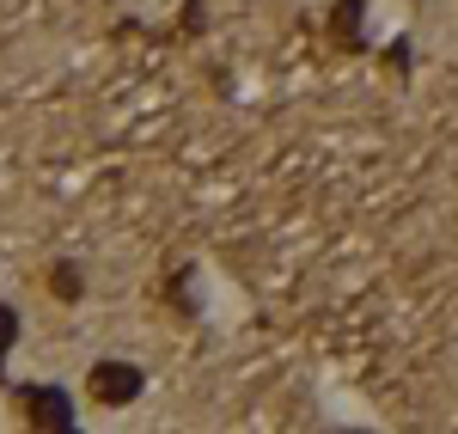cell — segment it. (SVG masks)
Returning <instances> with one entry per match:
<instances>
[{"label": "cell", "instance_id": "7a4b0ae2", "mask_svg": "<svg viewBox=\"0 0 458 434\" xmlns=\"http://www.w3.org/2000/svg\"><path fill=\"white\" fill-rule=\"evenodd\" d=\"M25 398L37 404V410H31L37 422H68V398H62V392H49V386H37V392H25Z\"/></svg>", "mask_w": 458, "mask_h": 434}, {"label": "cell", "instance_id": "6da1fadb", "mask_svg": "<svg viewBox=\"0 0 458 434\" xmlns=\"http://www.w3.org/2000/svg\"><path fill=\"white\" fill-rule=\"evenodd\" d=\"M135 392H141V373H135V367H123V362L92 367V398L98 404H129Z\"/></svg>", "mask_w": 458, "mask_h": 434}]
</instances>
